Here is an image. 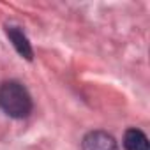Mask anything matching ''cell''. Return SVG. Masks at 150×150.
I'll use <instances>...</instances> for the list:
<instances>
[{
	"instance_id": "cell-1",
	"label": "cell",
	"mask_w": 150,
	"mask_h": 150,
	"mask_svg": "<svg viewBox=\"0 0 150 150\" xmlns=\"http://www.w3.org/2000/svg\"><path fill=\"white\" fill-rule=\"evenodd\" d=\"M0 108L13 118H25L32 111V97L20 81L9 80L0 85Z\"/></svg>"
},
{
	"instance_id": "cell-2",
	"label": "cell",
	"mask_w": 150,
	"mask_h": 150,
	"mask_svg": "<svg viewBox=\"0 0 150 150\" xmlns=\"http://www.w3.org/2000/svg\"><path fill=\"white\" fill-rule=\"evenodd\" d=\"M81 150H120L115 138L104 131H92L81 141Z\"/></svg>"
},
{
	"instance_id": "cell-3",
	"label": "cell",
	"mask_w": 150,
	"mask_h": 150,
	"mask_svg": "<svg viewBox=\"0 0 150 150\" xmlns=\"http://www.w3.org/2000/svg\"><path fill=\"white\" fill-rule=\"evenodd\" d=\"M6 32H7V37L13 41V44H14L16 51H18L21 57H25L27 60H32L34 51H32V46H30V42H28L27 35H25L18 27H6Z\"/></svg>"
},
{
	"instance_id": "cell-4",
	"label": "cell",
	"mask_w": 150,
	"mask_h": 150,
	"mask_svg": "<svg viewBox=\"0 0 150 150\" xmlns=\"http://www.w3.org/2000/svg\"><path fill=\"white\" fill-rule=\"evenodd\" d=\"M124 148L125 150H148V138L143 131L132 127L124 134Z\"/></svg>"
}]
</instances>
